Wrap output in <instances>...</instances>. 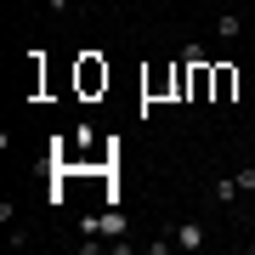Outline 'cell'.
Returning a JSON list of instances; mask_svg holds the SVG:
<instances>
[{
    "label": "cell",
    "instance_id": "obj_1",
    "mask_svg": "<svg viewBox=\"0 0 255 255\" xmlns=\"http://www.w3.org/2000/svg\"><path fill=\"white\" fill-rule=\"evenodd\" d=\"M74 91L80 97H102L108 91V63H102L97 51H85L80 63H74Z\"/></svg>",
    "mask_w": 255,
    "mask_h": 255
},
{
    "label": "cell",
    "instance_id": "obj_2",
    "mask_svg": "<svg viewBox=\"0 0 255 255\" xmlns=\"http://www.w3.org/2000/svg\"><path fill=\"white\" fill-rule=\"evenodd\" d=\"M238 97V68L233 63H216V85H210V102H233Z\"/></svg>",
    "mask_w": 255,
    "mask_h": 255
},
{
    "label": "cell",
    "instance_id": "obj_3",
    "mask_svg": "<svg viewBox=\"0 0 255 255\" xmlns=\"http://www.w3.org/2000/svg\"><path fill=\"white\" fill-rule=\"evenodd\" d=\"M170 238H176V250H199L204 244V227H199V221H182V227H170Z\"/></svg>",
    "mask_w": 255,
    "mask_h": 255
},
{
    "label": "cell",
    "instance_id": "obj_4",
    "mask_svg": "<svg viewBox=\"0 0 255 255\" xmlns=\"http://www.w3.org/2000/svg\"><path fill=\"white\" fill-rule=\"evenodd\" d=\"M238 193H244V187H238V176H216V182H210V199H216V204H233Z\"/></svg>",
    "mask_w": 255,
    "mask_h": 255
},
{
    "label": "cell",
    "instance_id": "obj_5",
    "mask_svg": "<svg viewBox=\"0 0 255 255\" xmlns=\"http://www.w3.org/2000/svg\"><path fill=\"white\" fill-rule=\"evenodd\" d=\"M238 28H244V17H238V11H221V17H216V40H221V46H233Z\"/></svg>",
    "mask_w": 255,
    "mask_h": 255
},
{
    "label": "cell",
    "instance_id": "obj_6",
    "mask_svg": "<svg viewBox=\"0 0 255 255\" xmlns=\"http://www.w3.org/2000/svg\"><path fill=\"white\" fill-rule=\"evenodd\" d=\"M238 187H244V193H255V164H244V170H238Z\"/></svg>",
    "mask_w": 255,
    "mask_h": 255
},
{
    "label": "cell",
    "instance_id": "obj_7",
    "mask_svg": "<svg viewBox=\"0 0 255 255\" xmlns=\"http://www.w3.org/2000/svg\"><path fill=\"white\" fill-rule=\"evenodd\" d=\"M46 11H74V0H46Z\"/></svg>",
    "mask_w": 255,
    "mask_h": 255
},
{
    "label": "cell",
    "instance_id": "obj_8",
    "mask_svg": "<svg viewBox=\"0 0 255 255\" xmlns=\"http://www.w3.org/2000/svg\"><path fill=\"white\" fill-rule=\"evenodd\" d=\"M250 255H255V238H250Z\"/></svg>",
    "mask_w": 255,
    "mask_h": 255
}]
</instances>
